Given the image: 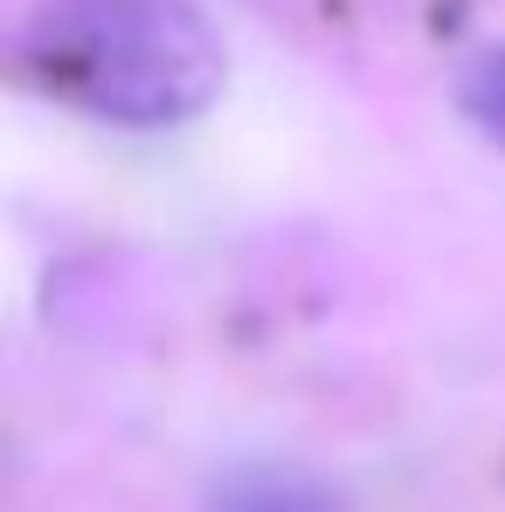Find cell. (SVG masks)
I'll return each mask as SVG.
<instances>
[{
    "label": "cell",
    "instance_id": "2",
    "mask_svg": "<svg viewBox=\"0 0 505 512\" xmlns=\"http://www.w3.org/2000/svg\"><path fill=\"white\" fill-rule=\"evenodd\" d=\"M215 512H339V499L291 464H243L215 485Z\"/></svg>",
    "mask_w": 505,
    "mask_h": 512
},
{
    "label": "cell",
    "instance_id": "1",
    "mask_svg": "<svg viewBox=\"0 0 505 512\" xmlns=\"http://www.w3.org/2000/svg\"><path fill=\"white\" fill-rule=\"evenodd\" d=\"M21 63L49 97L139 132L208 111L229 77V49L194 0H49Z\"/></svg>",
    "mask_w": 505,
    "mask_h": 512
},
{
    "label": "cell",
    "instance_id": "3",
    "mask_svg": "<svg viewBox=\"0 0 505 512\" xmlns=\"http://www.w3.org/2000/svg\"><path fill=\"white\" fill-rule=\"evenodd\" d=\"M457 104H464V118H471L485 139H499V146H505V49H478V56L464 63V77H457Z\"/></svg>",
    "mask_w": 505,
    "mask_h": 512
}]
</instances>
